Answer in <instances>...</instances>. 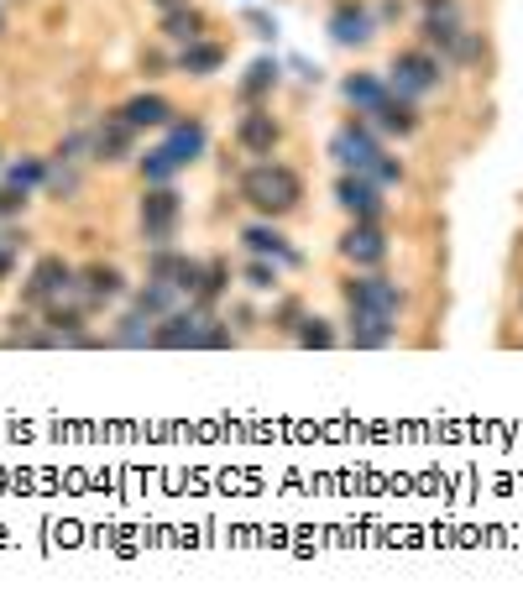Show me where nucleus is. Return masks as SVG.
<instances>
[{
	"instance_id": "obj_26",
	"label": "nucleus",
	"mask_w": 523,
	"mask_h": 612,
	"mask_svg": "<svg viewBox=\"0 0 523 612\" xmlns=\"http://www.w3.org/2000/svg\"><path fill=\"white\" fill-rule=\"evenodd\" d=\"M152 330H157V320L131 304V314H121L116 330H110V346H152Z\"/></svg>"
},
{
	"instance_id": "obj_34",
	"label": "nucleus",
	"mask_w": 523,
	"mask_h": 612,
	"mask_svg": "<svg viewBox=\"0 0 523 612\" xmlns=\"http://www.w3.org/2000/svg\"><path fill=\"white\" fill-rule=\"evenodd\" d=\"M241 21H246V27H252V37H262V42H272V37H278V21H272L267 11H246Z\"/></svg>"
},
{
	"instance_id": "obj_24",
	"label": "nucleus",
	"mask_w": 523,
	"mask_h": 612,
	"mask_svg": "<svg viewBox=\"0 0 523 612\" xmlns=\"http://www.w3.org/2000/svg\"><path fill=\"white\" fill-rule=\"evenodd\" d=\"M178 299H184V293H178L173 283H163V278H147L142 288L131 293V304L142 314H152V320H168V314L178 309Z\"/></svg>"
},
{
	"instance_id": "obj_10",
	"label": "nucleus",
	"mask_w": 523,
	"mask_h": 612,
	"mask_svg": "<svg viewBox=\"0 0 523 612\" xmlns=\"http://www.w3.org/2000/svg\"><path fill=\"white\" fill-rule=\"evenodd\" d=\"M147 278H163V283H173L178 293H184V299H194V293H199V278H204V262L189 257V252H173V246H152Z\"/></svg>"
},
{
	"instance_id": "obj_32",
	"label": "nucleus",
	"mask_w": 523,
	"mask_h": 612,
	"mask_svg": "<svg viewBox=\"0 0 523 612\" xmlns=\"http://www.w3.org/2000/svg\"><path fill=\"white\" fill-rule=\"evenodd\" d=\"M267 325L283 330V335H299V325H304V304H299V299H278V309H272Z\"/></svg>"
},
{
	"instance_id": "obj_2",
	"label": "nucleus",
	"mask_w": 523,
	"mask_h": 612,
	"mask_svg": "<svg viewBox=\"0 0 523 612\" xmlns=\"http://www.w3.org/2000/svg\"><path fill=\"white\" fill-rule=\"evenodd\" d=\"M382 152H388V147H382V131L367 116L340 121L335 136H330V157L340 163V173H372Z\"/></svg>"
},
{
	"instance_id": "obj_1",
	"label": "nucleus",
	"mask_w": 523,
	"mask_h": 612,
	"mask_svg": "<svg viewBox=\"0 0 523 612\" xmlns=\"http://www.w3.org/2000/svg\"><path fill=\"white\" fill-rule=\"evenodd\" d=\"M241 199L252 204L262 220H278L288 210H299L304 178L293 173L288 163H278V157H262V163H252V168L241 173Z\"/></svg>"
},
{
	"instance_id": "obj_27",
	"label": "nucleus",
	"mask_w": 523,
	"mask_h": 612,
	"mask_svg": "<svg viewBox=\"0 0 523 612\" xmlns=\"http://www.w3.org/2000/svg\"><path fill=\"white\" fill-rule=\"evenodd\" d=\"M6 184H16V189H42L48 184V157H11L6 163Z\"/></svg>"
},
{
	"instance_id": "obj_19",
	"label": "nucleus",
	"mask_w": 523,
	"mask_h": 612,
	"mask_svg": "<svg viewBox=\"0 0 523 612\" xmlns=\"http://www.w3.org/2000/svg\"><path fill=\"white\" fill-rule=\"evenodd\" d=\"M340 95H346V105L356 110V116H372V110L393 95V84L382 74H346L340 79Z\"/></svg>"
},
{
	"instance_id": "obj_17",
	"label": "nucleus",
	"mask_w": 523,
	"mask_h": 612,
	"mask_svg": "<svg viewBox=\"0 0 523 612\" xmlns=\"http://www.w3.org/2000/svg\"><path fill=\"white\" fill-rule=\"evenodd\" d=\"M278 79H283V63L272 58V53H262V58L246 63V74H241V84H236V100H241V105H262L272 89H278Z\"/></svg>"
},
{
	"instance_id": "obj_15",
	"label": "nucleus",
	"mask_w": 523,
	"mask_h": 612,
	"mask_svg": "<svg viewBox=\"0 0 523 612\" xmlns=\"http://www.w3.org/2000/svg\"><path fill=\"white\" fill-rule=\"evenodd\" d=\"M89 142H95V163H126V157H136V126L116 110L89 131Z\"/></svg>"
},
{
	"instance_id": "obj_5",
	"label": "nucleus",
	"mask_w": 523,
	"mask_h": 612,
	"mask_svg": "<svg viewBox=\"0 0 523 612\" xmlns=\"http://www.w3.org/2000/svg\"><path fill=\"white\" fill-rule=\"evenodd\" d=\"M210 325H215V314L189 299V309L178 304L168 320H157L152 346H157V351H204V335H210Z\"/></svg>"
},
{
	"instance_id": "obj_7",
	"label": "nucleus",
	"mask_w": 523,
	"mask_h": 612,
	"mask_svg": "<svg viewBox=\"0 0 523 612\" xmlns=\"http://www.w3.org/2000/svg\"><path fill=\"white\" fill-rule=\"evenodd\" d=\"M340 299H346V309H372V314H393L403 309V288L393 278H377V272H356V278L340 283Z\"/></svg>"
},
{
	"instance_id": "obj_30",
	"label": "nucleus",
	"mask_w": 523,
	"mask_h": 612,
	"mask_svg": "<svg viewBox=\"0 0 523 612\" xmlns=\"http://www.w3.org/2000/svg\"><path fill=\"white\" fill-rule=\"evenodd\" d=\"M42 189L58 194V199H74L79 194V163H58V157H48V184Z\"/></svg>"
},
{
	"instance_id": "obj_9",
	"label": "nucleus",
	"mask_w": 523,
	"mask_h": 612,
	"mask_svg": "<svg viewBox=\"0 0 523 612\" xmlns=\"http://www.w3.org/2000/svg\"><path fill=\"white\" fill-rule=\"evenodd\" d=\"M278 142H283L278 116H272L267 105H246L241 121H236V147L246 157H272V152H278Z\"/></svg>"
},
{
	"instance_id": "obj_38",
	"label": "nucleus",
	"mask_w": 523,
	"mask_h": 612,
	"mask_svg": "<svg viewBox=\"0 0 523 612\" xmlns=\"http://www.w3.org/2000/svg\"><path fill=\"white\" fill-rule=\"evenodd\" d=\"M152 6H163V11H173V6H189V0H152Z\"/></svg>"
},
{
	"instance_id": "obj_21",
	"label": "nucleus",
	"mask_w": 523,
	"mask_h": 612,
	"mask_svg": "<svg viewBox=\"0 0 523 612\" xmlns=\"http://www.w3.org/2000/svg\"><path fill=\"white\" fill-rule=\"evenodd\" d=\"M367 121H372L382 136H414V131H419V105H414V100H403V95H388V100H382Z\"/></svg>"
},
{
	"instance_id": "obj_20",
	"label": "nucleus",
	"mask_w": 523,
	"mask_h": 612,
	"mask_svg": "<svg viewBox=\"0 0 523 612\" xmlns=\"http://www.w3.org/2000/svg\"><path fill=\"white\" fill-rule=\"evenodd\" d=\"M173 68L184 79H210V74H220V68H225V48H220V42H210V37H199V42H189V48H178Z\"/></svg>"
},
{
	"instance_id": "obj_18",
	"label": "nucleus",
	"mask_w": 523,
	"mask_h": 612,
	"mask_svg": "<svg viewBox=\"0 0 523 612\" xmlns=\"http://www.w3.org/2000/svg\"><path fill=\"white\" fill-rule=\"evenodd\" d=\"M121 116H126L136 131H168V126L178 121V110H173L168 95H131V100L121 105Z\"/></svg>"
},
{
	"instance_id": "obj_4",
	"label": "nucleus",
	"mask_w": 523,
	"mask_h": 612,
	"mask_svg": "<svg viewBox=\"0 0 523 612\" xmlns=\"http://www.w3.org/2000/svg\"><path fill=\"white\" fill-rule=\"evenodd\" d=\"M178 220H184V199H178L173 184H147L142 204H136V225H142L147 246H173Z\"/></svg>"
},
{
	"instance_id": "obj_29",
	"label": "nucleus",
	"mask_w": 523,
	"mask_h": 612,
	"mask_svg": "<svg viewBox=\"0 0 523 612\" xmlns=\"http://www.w3.org/2000/svg\"><path fill=\"white\" fill-rule=\"evenodd\" d=\"M293 340H299L304 351H330L340 335H335L330 320H320V314H304V325H299V335H293Z\"/></svg>"
},
{
	"instance_id": "obj_33",
	"label": "nucleus",
	"mask_w": 523,
	"mask_h": 612,
	"mask_svg": "<svg viewBox=\"0 0 523 612\" xmlns=\"http://www.w3.org/2000/svg\"><path fill=\"white\" fill-rule=\"evenodd\" d=\"M367 178H377L382 189H398V184H403V163H398V157H388V152H382V157H377V168H372Z\"/></svg>"
},
{
	"instance_id": "obj_28",
	"label": "nucleus",
	"mask_w": 523,
	"mask_h": 612,
	"mask_svg": "<svg viewBox=\"0 0 523 612\" xmlns=\"http://www.w3.org/2000/svg\"><path fill=\"white\" fill-rule=\"evenodd\" d=\"M225 288H231V262H225V257H210V262H204V278H199L194 304H204V309H210V304L220 299Z\"/></svg>"
},
{
	"instance_id": "obj_23",
	"label": "nucleus",
	"mask_w": 523,
	"mask_h": 612,
	"mask_svg": "<svg viewBox=\"0 0 523 612\" xmlns=\"http://www.w3.org/2000/svg\"><path fill=\"white\" fill-rule=\"evenodd\" d=\"M163 142L178 152V163H194V157H204V147H210V126H204L199 116H178L173 126H168V136H163Z\"/></svg>"
},
{
	"instance_id": "obj_16",
	"label": "nucleus",
	"mask_w": 523,
	"mask_h": 612,
	"mask_svg": "<svg viewBox=\"0 0 523 612\" xmlns=\"http://www.w3.org/2000/svg\"><path fill=\"white\" fill-rule=\"evenodd\" d=\"M393 314H372V309H351V320H346V340L356 351H382V346H393Z\"/></svg>"
},
{
	"instance_id": "obj_37",
	"label": "nucleus",
	"mask_w": 523,
	"mask_h": 612,
	"mask_svg": "<svg viewBox=\"0 0 523 612\" xmlns=\"http://www.w3.org/2000/svg\"><path fill=\"white\" fill-rule=\"evenodd\" d=\"M419 6H424V11H450L456 0H419Z\"/></svg>"
},
{
	"instance_id": "obj_39",
	"label": "nucleus",
	"mask_w": 523,
	"mask_h": 612,
	"mask_svg": "<svg viewBox=\"0 0 523 612\" xmlns=\"http://www.w3.org/2000/svg\"><path fill=\"white\" fill-rule=\"evenodd\" d=\"M0 32H6V16H0Z\"/></svg>"
},
{
	"instance_id": "obj_3",
	"label": "nucleus",
	"mask_w": 523,
	"mask_h": 612,
	"mask_svg": "<svg viewBox=\"0 0 523 612\" xmlns=\"http://www.w3.org/2000/svg\"><path fill=\"white\" fill-rule=\"evenodd\" d=\"M445 79V58L440 53H429V48H403L393 53V68H388V84H393V95L403 100H424V95H435Z\"/></svg>"
},
{
	"instance_id": "obj_8",
	"label": "nucleus",
	"mask_w": 523,
	"mask_h": 612,
	"mask_svg": "<svg viewBox=\"0 0 523 612\" xmlns=\"http://www.w3.org/2000/svg\"><path fill=\"white\" fill-rule=\"evenodd\" d=\"M382 194H388V189H382L377 178H367V173H340V184H335V204L351 220H382V210H388V199H382Z\"/></svg>"
},
{
	"instance_id": "obj_22",
	"label": "nucleus",
	"mask_w": 523,
	"mask_h": 612,
	"mask_svg": "<svg viewBox=\"0 0 523 612\" xmlns=\"http://www.w3.org/2000/svg\"><path fill=\"white\" fill-rule=\"evenodd\" d=\"M204 27H210V21H204V11L194 6H173V11H163V21H157V32H163L173 48H189V42H199L204 37Z\"/></svg>"
},
{
	"instance_id": "obj_14",
	"label": "nucleus",
	"mask_w": 523,
	"mask_h": 612,
	"mask_svg": "<svg viewBox=\"0 0 523 612\" xmlns=\"http://www.w3.org/2000/svg\"><path fill=\"white\" fill-rule=\"evenodd\" d=\"M79 293L89 299V309H105L110 299H126L131 283L116 262H89V267H79Z\"/></svg>"
},
{
	"instance_id": "obj_36",
	"label": "nucleus",
	"mask_w": 523,
	"mask_h": 612,
	"mask_svg": "<svg viewBox=\"0 0 523 612\" xmlns=\"http://www.w3.org/2000/svg\"><path fill=\"white\" fill-rule=\"evenodd\" d=\"M293 74H299L304 84H320V68H314L309 58H293Z\"/></svg>"
},
{
	"instance_id": "obj_12",
	"label": "nucleus",
	"mask_w": 523,
	"mask_h": 612,
	"mask_svg": "<svg viewBox=\"0 0 523 612\" xmlns=\"http://www.w3.org/2000/svg\"><path fill=\"white\" fill-rule=\"evenodd\" d=\"M325 32L335 48H367L372 32H377V16L361 6V0H335V11L325 21Z\"/></svg>"
},
{
	"instance_id": "obj_6",
	"label": "nucleus",
	"mask_w": 523,
	"mask_h": 612,
	"mask_svg": "<svg viewBox=\"0 0 523 612\" xmlns=\"http://www.w3.org/2000/svg\"><path fill=\"white\" fill-rule=\"evenodd\" d=\"M74 283H79V267H68L63 257H37L27 283H21V304L48 309V304L63 299V293H74Z\"/></svg>"
},
{
	"instance_id": "obj_31",
	"label": "nucleus",
	"mask_w": 523,
	"mask_h": 612,
	"mask_svg": "<svg viewBox=\"0 0 523 612\" xmlns=\"http://www.w3.org/2000/svg\"><path fill=\"white\" fill-rule=\"evenodd\" d=\"M278 262H267V257H252V262H246L241 267V278H246V288H252V293H278Z\"/></svg>"
},
{
	"instance_id": "obj_13",
	"label": "nucleus",
	"mask_w": 523,
	"mask_h": 612,
	"mask_svg": "<svg viewBox=\"0 0 523 612\" xmlns=\"http://www.w3.org/2000/svg\"><path fill=\"white\" fill-rule=\"evenodd\" d=\"M241 246H246V257H267V262H278V267H299V262H304L272 220H252V225H241Z\"/></svg>"
},
{
	"instance_id": "obj_25",
	"label": "nucleus",
	"mask_w": 523,
	"mask_h": 612,
	"mask_svg": "<svg viewBox=\"0 0 523 612\" xmlns=\"http://www.w3.org/2000/svg\"><path fill=\"white\" fill-rule=\"evenodd\" d=\"M136 168H142V178H147V184H173V178L184 173V163H178V152H173L168 142L147 147V157H136Z\"/></svg>"
},
{
	"instance_id": "obj_35",
	"label": "nucleus",
	"mask_w": 523,
	"mask_h": 612,
	"mask_svg": "<svg viewBox=\"0 0 523 612\" xmlns=\"http://www.w3.org/2000/svg\"><path fill=\"white\" fill-rule=\"evenodd\" d=\"M11 272H16V236L0 231V283H6Z\"/></svg>"
},
{
	"instance_id": "obj_11",
	"label": "nucleus",
	"mask_w": 523,
	"mask_h": 612,
	"mask_svg": "<svg viewBox=\"0 0 523 612\" xmlns=\"http://www.w3.org/2000/svg\"><path fill=\"white\" fill-rule=\"evenodd\" d=\"M340 257L351 267H382L388 262V236H382V220H351L346 236H340Z\"/></svg>"
}]
</instances>
